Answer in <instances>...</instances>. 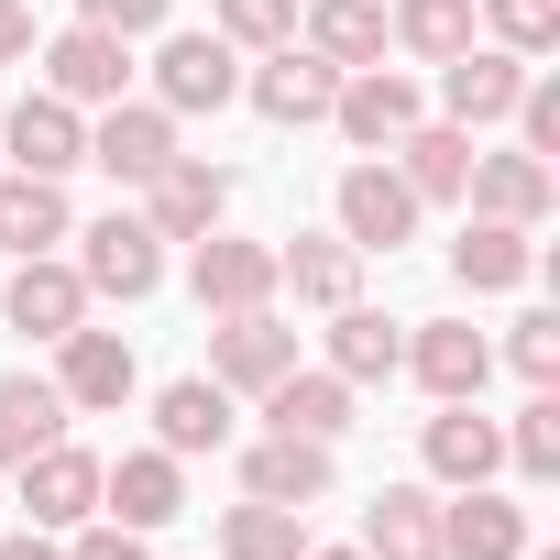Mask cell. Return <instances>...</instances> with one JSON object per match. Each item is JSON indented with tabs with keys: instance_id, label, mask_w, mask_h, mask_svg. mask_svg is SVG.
Listing matches in <instances>:
<instances>
[{
	"instance_id": "cell-11",
	"label": "cell",
	"mask_w": 560,
	"mask_h": 560,
	"mask_svg": "<svg viewBox=\"0 0 560 560\" xmlns=\"http://www.w3.org/2000/svg\"><path fill=\"white\" fill-rule=\"evenodd\" d=\"M220 209H231V176L209 154H176V165L143 176V231L154 242H198V231H220Z\"/></svg>"
},
{
	"instance_id": "cell-28",
	"label": "cell",
	"mask_w": 560,
	"mask_h": 560,
	"mask_svg": "<svg viewBox=\"0 0 560 560\" xmlns=\"http://www.w3.org/2000/svg\"><path fill=\"white\" fill-rule=\"evenodd\" d=\"M264 429H298V440H341V429H352V385H341L330 363H319V374H298V363H287V374L264 385Z\"/></svg>"
},
{
	"instance_id": "cell-32",
	"label": "cell",
	"mask_w": 560,
	"mask_h": 560,
	"mask_svg": "<svg viewBox=\"0 0 560 560\" xmlns=\"http://www.w3.org/2000/svg\"><path fill=\"white\" fill-rule=\"evenodd\" d=\"M308 549V505H264V494H242L231 516H220V560H298Z\"/></svg>"
},
{
	"instance_id": "cell-30",
	"label": "cell",
	"mask_w": 560,
	"mask_h": 560,
	"mask_svg": "<svg viewBox=\"0 0 560 560\" xmlns=\"http://www.w3.org/2000/svg\"><path fill=\"white\" fill-rule=\"evenodd\" d=\"M45 440H67V396H56V374H0V472L34 462Z\"/></svg>"
},
{
	"instance_id": "cell-35",
	"label": "cell",
	"mask_w": 560,
	"mask_h": 560,
	"mask_svg": "<svg viewBox=\"0 0 560 560\" xmlns=\"http://www.w3.org/2000/svg\"><path fill=\"white\" fill-rule=\"evenodd\" d=\"M472 23H483V34L505 45V56H527V67H538V56L560 45V0H483Z\"/></svg>"
},
{
	"instance_id": "cell-12",
	"label": "cell",
	"mask_w": 560,
	"mask_h": 560,
	"mask_svg": "<svg viewBox=\"0 0 560 560\" xmlns=\"http://www.w3.org/2000/svg\"><path fill=\"white\" fill-rule=\"evenodd\" d=\"M12 483H23L34 527H89L100 516V451H78V440H45L34 462H12Z\"/></svg>"
},
{
	"instance_id": "cell-6",
	"label": "cell",
	"mask_w": 560,
	"mask_h": 560,
	"mask_svg": "<svg viewBox=\"0 0 560 560\" xmlns=\"http://www.w3.org/2000/svg\"><path fill=\"white\" fill-rule=\"evenodd\" d=\"M187 287H198V308H209V319H231V308H275V242L198 231V253H187Z\"/></svg>"
},
{
	"instance_id": "cell-2",
	"label": "cell",
	"mask_w": 560,
	"mask_h": 560,
	"mask_svg": "<svg viewBox=\"0 0 560 560\" xmlns=\"http://www.w3.org/2000/svg\"><path fill=\"white\" fill-rule=\"evenodd\" d=\"M330 220H341V242H352V253H396V242H418V187H407L385 154H363V165H341Z\"/></svg>"
},
{
	"instance_id": "cell-39",
	"label": "cell",
	"mask_w": 560,
	"mask_h": 560,
	"mask_svg": "<svg viewBox=\"0 0 560 560\" xmlns=\"http://www.w3.org/2000/svg\"><path fill=\"white\" fill-rule=\"evenodd\" d=\"M165 12H176V0H78V23H100V34H121V45L165 34Z\"/></svg>"
},
{
	"instance_id": "cell-14",
	"label": "cell",
	"mask_w": 560,
	"mask_h": 560,
	"mask_svg": "<svg viewBox=\"0 0 560 560\" xmlns=\"http://www.w3.org/2000/svg\"><path fill=\"white\" fill-rule=\"evenodd\" d=\"M287 363H298V330L275 319V308H231L209 330V385H231V396H264Z\"/></svg>"
},
{
	"instance_id": "cell-10",
	"label": "cell",
	"mask_w": 560,
	"mask_h": 560,
	"mask_svg": "<svg viewBox=\"0 0 560 560\" xmlns=\"http://www.w3.org/2000/svg\"><path fill=\"white\" fill-rule=\"evenodd\" d=\"M462 198H472V220H516V231H538L549 209H560V165L549 154H472V176H462Z\"/></svg>"
},
{
	"instance_id": "cell-5",
	"label": "cell",
	"mask_w": 560,
	"mask_h": 560,
	"mask_svg": "<svg viewBox=\"0 0 560 560\" xmlns=\"http://www.w3.org/2000/svg\"><path fill=\"white\" fill-rule=\"evenodd\" d=\"M330 121H341V143H352V154H396V143L429 121V100H418L396 67H352V78L330 89Z\"/></svg>"
},
{
	"instance_id": "cell-7",
	"label": "cell",
	"mask_w": 560,
	"mask_h": 560,
	"mask_svg": "<svg viewBox=\"0 0 560 560\" xmlns=\"http://www.w3.org/2000/svg\"><path fill=\"white\" fill-rule=\"evenodd\" d=\"M341 483V440H298V429H264L253 451H242V494H264V505H319Z\"/></svg>"
},
{
	"instance_id": "cell-20",
	"label": "cell",
	"mask_w": 560,
	"mask_h": 560,
	"mask_svg": "<svg viewBox=\"0 0 560 560\" xmlns=\"http://www.w3.org/2000/svg\"><path fill=\"white\" fill-rule=\"evenodd\" d=\"M275 298H298V308H352V298H363V253H352L341 231L275 242Z\"/></svg>"
},
{
	"instance_id": "cell-21",
	"label": "cell",
	"mask_w": 560,
	"mask_h": 560,
	"mask_svg": "<svg viewBox=\"0 0 560 560\" xmlns=\"http://www.w3.org/2000/svg\"><path fill=\"white\" fill-rule=\"evenodd\" d=\"M527 549V505H505L494 483H462L440 505V560H516Z\"/></svg>"
},
{
	"instance_id": "cell-40",
	"label": "cell",
	"mask_w": 560,
	"mask_h": 560,
	"mask_svg": "<svg viewBox=\"0 0 560 560\" xmlns=\"http://www.w3.org/2000/svg\"><path fill=\"white\" fill-rule=\"evenodd\" d=\"M67 560H154V549H143V527H121V516H89Z\"/></svg>"
},
{
	"instance_id": "cell-41",
	"label": "cell",
	"mask_w": 560,
	"mask_h": 560,
	"mask_svg": "<svg viewBox=\"0 0 560 560\" xmlns=\"http://www.w3.org/2000/svg\"><path fill=\"white\" fill-rule=\"evenodd\" d=\"M34 56V12H23V0H0V67H23Z\"/></svg>"
},
{
	"instance_id": "cell-13",
	"label": "cell",
	"mask_w": 560,
	"mask_h": 560,
	"mask_svg": "<svg viewBox=\"0 0 560 560\" xmlns=\"http://www.w3.org/2000/svg\"><path fill=\"white\" fill-rule=\"evenodd\" d=\"M100 516H121V527H176L187 516V462L176 451H121V462H100Z\"/></svg>"
},
{
	"instance_id": "cell-31",
	"label": "cell",
	"mask_w": 560,
	"mask_h": 560,
	"mask_svg": "<svg viewBox=\"0 0 560 560\" xmlns=\"http://www.w3.org/2000/svg\"><path fill=\"white\" fill-rule=\"evenodd\" d=\"M396 176L418 187V209H429V198H462V176H472V132H462V121H418V132L396 143Z\"/></svg>"
},
{
	"instance_id": "cell-9",
	"label": "cell",
	"mask_w": 560,
	"mask_h": 560,
	"mask_svg": "<svg viewBox=\"0 0 560 560\" xmlns=\"http://www.w3.org/2000/svg\"><path fill=\"white\" fill-rule=\"evenodd\" d=\"M154 100H165L176 121H187V110H231V100H242V45H220V34H165Z\"/></svg>"
},
{
	"instance_id": "cell-42",
	"label": "cell",
	"mask_w": 560,
	"mask_h": 560,
	"mask_svg": "<svg viewBox=\"0 0 560 560\" xmlns=\"http://www.w3.org/2000/svg\"><path fill=\"white\" fill-rule=\"evenodd\" d=\"M0 560H67V549H56V527H23V538H0Z\"/></svg>"
},
{
	"instance_id": "cell-15",
	"label": "cell",
	"mask_w": 560,
	"mask_h": 560,
	"mask_svg": "<svg viewBox=\"0 0 560 560\" xmlns=\"http://www.w3.org/2000/svg\"><path fill=\"white\" fill-rule=\"evenodd\" d=\"M0 154H12L23 176H56V187H67V176L89 165V110H67L56 89H34L12 121H0Z\"/></svg>"
},
{
	"instance_id": "cell-4",
	"label": "cell",
	"mask_w": 560,
	"mask_h": 560,
	"mask_svg": "<svg viewBox=\"0 0 560 560\" xmlns=\"http://www.w3.org/2000/svg\"><path fill=\"white\" fill-rule=\"evenodd\" d=\"M330 89H341V67H330V56H308L298 34H287V45H264V67H242V100H253L275 132L330 121Z\"/></svg>"
},
{
	"instance_id": "cell-3",
	"label": "cell",
	"mask_w": 560,
	"mask_h": 560,
	"mask_svg": "<svg viewBox=\"0 0 560 560\" xmlns=\"http://www.w3.org/2000/svg\"><path fill=\"white\" fill-rule=\"evenodd\" d=\"M132 385H143V363H132L121 330H89V319H78V330L56 341V396H67V418H121Z\"/></svg>"
},
{
	"instance_id": "cell-16",
	"label": "cell",
	"mask_w": 560,
	"mask_h": 560,
	"mask_svg": "<svg viewBox=\"0 0 560 560\" xmlns=\"http://www.w3.org/2000/svg\"><path fill=\"white\" fill-rule=\"evenodd\" d=\"M89 165H110L121 187H143L154 165H176V110L165 100H110L89 121Z\"/></svg>"
},
{
	"instance_id": "cell-29",
	"label": "cell",
	"mask_w": 560,
	"mask_h": 560,
	"mask_svg": "<svg viewBox=\"0 0 560 560\" xmlns=\"http://www.w3.org/2000/svg\"><path fill=\"white\" fill-rule=\"evenodd\" d=\"M396 363H407V330H396L385 308H363V298L330 308V374H341V385H385Z\"/></svg>"
},
{
	"instance_id": "cell-27",
	"label": "cell",
	"mask_w": 560,
	"mask_h": 560,
	"mask_svg": "<svg viewBox=\"0 0 560 560\" xmlns=\"http://www.w3.org/2000/svg\"><path fill=\"white\" fill-rule=\"evenodd\" d=\"M451 275L472 298H505V287H527L538 275V231H516V220H472L462 242H451Z\"/></svg>"
},
{
	"instance_id": "cell-24",
	"label": "cell",
	"mask_w": 560,
	"mask_h": 560,
	"mask_svg": "<svg viewBox=\"0 0 560 560\" xmlns=\"http://www.w3.org/2000/svg\"><path fill=\"white\" fill-rule=\"evenodd\" d=\"M363 560H440V494L429 483H385L363 505Z\"/></svg>"
},
{
	"instance_id": "cell-25",
	"label": "cell",
	"mask_w": 560,
	"mask_h": 560,
	"mask_svg": "<svg viewBox=\"0 0 560 560\" xmlns=\"http://www.w3.org/2000/svg\"><path fill=\"white\" fill-rule=\"evenodd\" d=\"M298 45L330 56L341 78H352V67H385V0H308V12H298Z\"/></svg>"
},
{
	"instance_id": "cell-22",
	"label": "cell",
	"mask_w": 560,
	"mask_h": 560,
	"mask_svg": "<svg viewBox=\"0 0 560 560\" xmlns=\"http://www.w3.org/2000/svg\"><path fill=\"white\" fill-rule=\"evenodd\" d=\"M12 330H34V341H67L78 319H89V287H78V264H56V253H23L12 264Z\"/></svg>"
},
{
	"instance_id": "cell-38",
	"label": "cell",
	"mask_w": 560,
	"mask_h": 560,
	"mask_svg": "<svg viewBox=\"0 0 560 560\" xmlns=\"http://www.w3.org/2000/svg\"><path fill=\"white\" fill-rule=\"evenodd\" d=\"M505 121H516V143H527V154H560V78H527Z\"/></svg>"
},
{
	"instance_id": "cell-8",
	"label": "cell",
	"mask_w": 560,
	"mask_h": 560,
	"mask_svg": "<svg viewBox=\"0 0 560 560\" xmlns=\"http://www.w3.org/2000/svg\"><path fill=\"white\" fill-rule=\"evenodd\" d=\"M45 89H56L67 110H110V100L132 89V45L100 34V23H67V34L45 45Z\"/></svg>"
},
{
	"instance_id": "cell-37",
	"label": "cell",
	"mask_w": 560,
	"mask_h": 560,
	"mask_svg": "<svg viewBox=\"0 0 560 560\" xmlns=\"http://www.w3.org/2000/svg\"><path fill=\"white\" fill-rule=\"evenodd\" d=\"M505 363H516L527 385H560V319H549V308H527V319L505 330Z\"/></svg>"
},
{
	"instance_id": "cell-26",
	"label": "cell",
	"mask_w": 560,
	"mask_h": 560,
	"mask_svg": "<svg viewBox=\"0 0 560 560\" xmlns=\"http://www.w3.org/2000/svg\"><path fill=\"white\" fill-rule=\"evenodd\" d=\"M67 231H78V209H67L56 176H23V165L0 176V253H12V264H23V253H56Z\"/></svg>"
},
{
	"instance_id": "cell-1",
	"label": "cell",
	"mask_w": 560,
	"mask_h": 560,
	"mask_svg": "<svg viewBox=\"0 0 560 560\" xmlns=\"http://www.w3.org/2000/svg\"><path fill=\"white\" fill-rule=\"evenodd\" d=\"M67 242H78V287H89V298L143 308V298L165 287V242L143 231V209H110V220H89V231H67Z\"/></svg>"
},
{
	"instance_id": "cell-33",
	"label": "cell",
	"mask_w": 560,
	"mask_h": 560,
	"mask_svg": "<svg viewBox=\"0 0 560 560\" xmlns=\"http://www.w3.org/2000/svg\"><path fill=\"white\" fill-rule=\"evenodd\" d=\"M385 45H407L418 67H451L472 45V0H396L385 12Z\"/></svg>"
},
{
	"instance_id": "cell-18",
	"label": "cell",
	"mask_w": 560,
	"mask_h": 560,
	"mask_svg": "<svg viewBox=\"0 0 560 560\" xmlns=\"http://www.w3.org/2000/svg\"><path fill=\"white\" fill-rule=\"evenodd\" d=\"M396 374H418V385H429V396L451 407V396H483V374H494V341H483L472 319H418V330H407V363H396Z\"/></svg>"
},
{
	"instance_id": "cell-23",
	"label": "cell",
	"mask_w": 560,
	"mask_h": 560,
	"mask_svg": "<svg viewBox=\"0 0 560 560\" xmlns=\"http://www.w3.org/2000/svg\"><path fill=\"white\" fill-rule=\"evenodd\" d=\"M220 440H231V385H209V374H176V385L154 396V451L198 462V451H220Z\"/></svg>"
},
{
	"instance_id": "cell-34",
	"label": "cell",
	"mask_w": 560,
	"mask_h": 560,
	"mask_svg": "<svg viewBox=\"0 0 560 560\" xmlns=\"http://www.w3.org/2000/svg\"><path fill=\"white\" fill-rule=\"evenodd\" d=\"M505 462H516L527 483H560V396H549V385L516 407V429H505Z\"/></svg>"
},
{
	"instance_id": "cell-17",
	"label": "cell",
	"mask_w": 560,
	"mask_h": 560,
	"mask_svg": "<svg viewBox=\"0 0 560 560\" xmlns=\"http://www.w3.org/2000/svg\"><path fill=\"white\" fill-rule=\"evenodd\" d=\"M516 89H527V56H505V45H462V56L440 67V121L483 132V121L516 110Z\"/></svg>"
},
{
	"instance_id": "cell-19",
	"label": "cell",
	"mask_w": 560,
	"mask_h": 560,
	"mask_svg": "<svg viewBox=\"0 0 560 560\" xmlns=\"http://www.w3.org/2000/svg\"><path fill=\"white\" fill-rule=\"evenodd\" d=\"M418 462H429L451 494H462V483H494V472H505V429H494L472 396H451V407L418 429Z\"/></svg>"
},
{
	"instance_id": "cell-43",
	"label": "cell",
	"mask_w": 560,
	"mask_h": 560,
	"mask_svg": "<svg viewBox=\"0 0 560 560\" xmlns=\"http://www.w3.org/2000/svg\"><path fill=\"white\" fill-rule=\"evenodd\" d=\"M298 560H363V549H298Z\"/></svg>"
},
{
	"instance_id": "cell-36",
	"label": "cell",
	"mask_w": 560,
	"mask_h": 560,
	"mask_svg": "<svg viewBox=\"0 0 560 560\" xmlns=\"http://www.w3.org/2000/svg\"><path fill=\"white\" fill-rule=\"evenodd\" d=\"M209 34L242 45V56H264V45L298 34V0H209Z\"/></svg>"
}]
</instances>
